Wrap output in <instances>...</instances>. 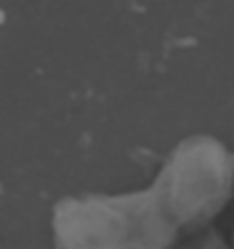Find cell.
Listing matches in <instances>:
<instances>
[{
	"label": "cell",
	"instance_id": "2",
	"mask_svg": "<svg viewBox=\"0 0 234 249\" xmlns=\"http://www.w3.org/2000/svg\"><path fill=\"white\" fill-rule=\"evenodd\" d=\"M186 249H229V244L219 237L216 231H207L204 237L197 242V244H192V247H186Z\"/></svg>",
	"mask_w": 234,
	"mask_h": 249
},
{
	"label": "cell",
	"instance_id": "4",
	"mask_svg": "<svg viewBox=\"0 0 234 249\" xmlns=\"http://www.w3.org/2000/svg\"><path fill=\"white\" fill-rule=\"evenodd\" d=\"M0 249H5V247H0Z\"/></svg>",
	"mask_w": 234,
	"mask_h": 249
},
{
	"label": "cell",
	"instance_id": "1",
	"mask_svg": "<svg viewBox=\"0 0 234 249\" xmlns=\"http://www.w3.org/2000/svg\"><path fill=\"white\" fill-rule=\"evenodd\" d=\"M234 194V151L212 134L181 139L149 186L63 196L51 214L55 249H174L209 227Z\"/></svg>",
	"mask_w": 234,
	"mask_h": 249
},
{
	"label": "cell",
	"instance_id": "3",
	"mask_svg": "<svg viewBox=\"0 0 234 249\" xmlns=\"http://www.w3.org/2000/svg\"><path fill=\"white\" fill-rule=\"evenodd\" d=\"M229 249H234V237H232V247H229Z\"/></svg>",
	"mask_w": 234,
	"mask_h": 249
}]
</instances>
